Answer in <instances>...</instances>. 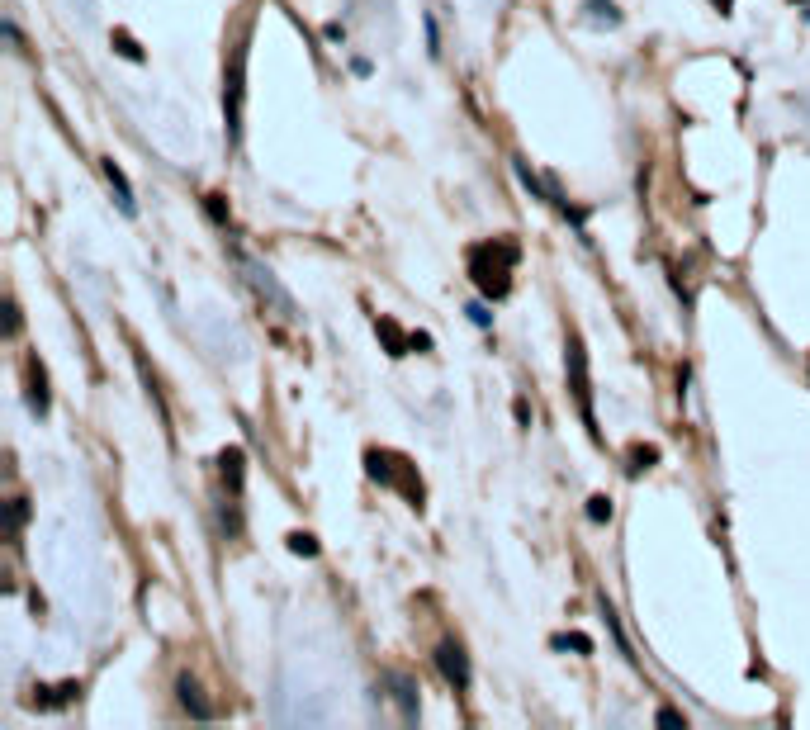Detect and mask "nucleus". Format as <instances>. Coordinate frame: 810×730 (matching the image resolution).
<instances>
[{
	"label": "nucleus",
	"mask_w": 810,
	"mask_h": 730,
	"mask_svg": "<svg viewBox=\"0 0 810 730\" xmlns=\"http://www.w3.org/2000/svg\"><path fill=\"white\" fill-rule=\"evenodd\" d=\"M517 261H522L517 238H488V242H474V247L465 252L469 280H474V290L484 294V299H507Z\"/></svg>",
	"instance_id": "nucleus-1"
},
{
	"label": "nucleus",
	"mask_w": 810,
	"mask_h": 730,
	"mask_svg": "<svg viewBox=\"0 0 810 730\" xmlns=\"http://www.w3.org/2000/svg\"><path fill=\"white\" fill-rule=\"evenodd\" d=\"M365 475L375 479V484H384V489H398L408 498V508L422 512V503H427V489H422V479H417V465L408 456H398V451L370 446V451H365Z\"/></svg>",
	"instance_id": "nucleus-2"
},
{
	"label": "nucleus",
	"mask_w": 810,
	"mask_h": 730,
	"mask_svg": "<svg viewBox=\"0 0 810 730\" xmlns=\"http://www.w3.org/2000/svg\"><path fill=\"white\" fill-rule=\"evenodd\" d=\"M242 100H247V38H237L228 53V76H223V114H228V143L242 138Z\"/></svg>",
	"instance_id": "nucleus-3"
},
{
	"label": "nucleus",
	"mask_w": 810,
	"mask_h": 730,
	"mask_svg": "<svg viewBox=\"0 0 810 730\" xmlns=\"http://www.w3.org/2000/svg\"><path fill=\"white\" fill-rule=\"evenodd\" d=\"M564 370H569V389H574L578 413H583V422H588V432H593V437H602V432H597V418H593V380H588V351H583V342H578V337H569V347H564Z\"/></svg>",
	"instance_id": "nucleus-4"
},
{
	"label": "nucleus",
	"mask_w": 810,
	"mask_h": 730,
	"mask_svg": "<svg viewBox=\"0 0 810 730\" xmlns=\"http://www.w3.org/2000/svg\"><path fill=\"white\" fill-rule=\"evenodd\" d=\"M237 266H242V275H247V285L261 294V304H275V309H280V318H299L294 299L285 294V285L275 280V271H270V266H261V261H256V256H247V252H237Z\"/></svg>",
	"instance_id": "nucleus-5"
},
{
	"label": "nucleus",
	"mask_w": 810,
	"mask_h": 730,
	"mask_svg": "<svg viewBox=\"0 0 810 730\" xmlns=\"http://www.w3.org/2000/svg\"><path fill=\"white\" fill-rule=\"evenodd\" d=\"M436 669H441V678H446L455 693H465L469 688V655L460 640H441L436 645Z\"/></svg>",
	"instance_id": "nucleus-6"
},
{
	"label": "nucleus",
	"mask_w": 810,
	"mask_h": 730,
	"mask_svg": "<svg viewBox=\"0 0 810 730\" xmlns=\"http://www.w3.org/2000/svg\"><path fill=\"white\" fill-rule=\"evenodd\" d=\"M81 697V683H57V688H34V707L38 712H57V707H67V702H76Z\"/></svg>",
	"instance_id": "nucleus-7"
},
{
	"label": "nucleus",
	"mask_w": 810,
	"mask_h": 730,
	"mask_svg": "<svg viewBox=\"0 0 810 730\" xmlns=\"http://www.w3.org/2000/svg\"><path fill=\"white\" fill-rule=\"evenodd\" d=\"M384 683H389L394 702L403 707V721H417V683H413V678H408V674H389Z\"/></svg>",
	"instance_id": "nucleus-8"
},
{
	"label": "nucleus",
	"mask_w": 810,
	"mask_h": 730,
	"mask_svg": "<svg viewBox=\"0 0 810 730\" xmlns=\"http://www.w3.org/2000/svg\"><path fill=\"white\" fill-rule=\"evenodd\" d=\"M105 181H109V190H114V204H119L128 219H133V214H138V200H133V185H128V176L114 162H105Z\"/></svg>",
	"instance_id": "nucleus-9"
},
{
	"label": "nucleus",
	"mask_w": 810,
	"mask_h": 730,
	"mask_svg": "<svg viewBox=\"0 0 810 730\" xmlns=\"http://www.w3.org/2000/svg\"><path fill=\"white\" fill-rule=\"evenodd\" d=\"M218 465H223V484L242 498V475H247V456H242V446H228V451L218 456Z\"/></svg>",
	"instance_id": "nucleus-10"
},
{
	"label": "nucleus",
	"mask_w": 810,
	"mask_h": 730,
	"mask_svg": "<svg viewBox=\"0 0 810 730\" xmlns=\"http://www.w3.org/2000/svg\"><path fill=\"white\" fill-rule=\"evenodd\" d=\"M24 375H29V408L43 418V413H48V375H43V365L38 361L24 365Z\"/></svg>",
	"instance_id": "nucleus-11"
},
{
	"label": "nucleus",
	"mask_w": 810,
	"mask_h": 730,
	"mask_svg": "<svg viewBox=\"0 0 810 730\" xmlns=\"http://www.w3.org/2000/svg\"><path fill=\"white\" fill-rule=\"evenodd\" d=\"M176 688H180V702H185V712H190V716H199V721H209V716H214V707H209V702L199 697V683H195V678H180Z\"/></svg>",
	"instance_id": "nucleus-12"
},
{
	"label": "nucleus",
	"mask_w": 810,
	"mask_h": 730,
	"mask_svg": "<svg viewBox=\"0 0 810 730\" xmlns=\"http://www.w3.org/2000/svg\"><path fill=\"white\" fill-rule=\"evenodd\" d=\"M375 328H379V337H384V347H389V356H408V337L398 332V323H394V318H379Z\"/></svg>",
	"instance_id": "nucleus-13"
},
{
	"label": "nucleus",
	"mask_w": 810,
	"mask_h": 730,
	"mask_svg": "<svg viewBox=\"0 0 810 730\" xmlns=\"http://www.w3.org/2000/svg\"><path fill=\"white\" fill-rule=\"evenodd\" d=\"M583 5H588V15H593L597 24H607V29H616V24H621V10H616L612 0H583Z\"/></svg>",
	"instance_id": "nucleus-14"
},
{
	"label": "nucleus",
	"mask_w": 810,
	"mask_h": 730,
	"mask_svg": "<svg viewBox=\"0 0 810 730\" xmlns=\"http://www.w3.org/2000/svg\"><path fill=\"white\" fill-rule=\"evenodd\" d=\"M114 53L128 57V62H143V48H138V38L128 34V29H114Z\"/></svg>",
	"instance_id": "nucleus-15"
},
{
	"label": "nucleus",
	"mask_w": 810,
	"mask_h": 730,
	"mask_svg": "<svg viewBox=\"0 0 810 730\" xmlns=\"http://www.w3.org/2000/svg\"><path fill=\"white\" fill-rule=\"evenodd\" d=\"M588 522H612V498L607 493H593L588 498Z\"/></svg>",
	"instance_id": "nucleus-16"
},
{
	"label": "nucleus",
	"mask_w": 810,
	"mask_h": 730,
	"mask_svg": "<svg viewBox=\"0 0 810 730\" xmlns=\"http://www.w3.org/2000/svg\"><path fill=\"white\" fill-rule=\"evenodd\" d=\"M555 650H578V655H593V640L588 636H555Z\"/></svg>",
	"instance_id": "nucleus-17"
},
{
	"label": "nucleus",
	"mask_w": 810,
	"mask_h": 730,
	"mask_svg": "<svg viewBox=\"0 0 810 730\" xmlns=\"http://www.w3.org/2000/svg\"><path fill=\"white\" fill-rule=\"evenodd\" d=\"M289 550H294V555H318V541H313L308 531H294V536H289Z\"/></svg>",
	"instance_id": "nucleus-18"
},
{
	"label": "nucleus",
	"mask_w": 810,
	"mask_h": 730,
	"mask_svg": "<svg viewBox=\"0 0 810 730\" xmlns=\"http://www.w3.org/2000/svg\"><path fill=\"white\" fill-rule=\"evenodd\" d=\"M204 209H209V214H214V223H223V228H228V219H233V214H228V204H223V195H204Z\"/></svg>",
	"instance_id": "nucleus-19"
},
{
	"label": "nucleus",
	"mask_w": 810,
	"mask_h": 730,
	"mask_svg": "<svg viewBox=\"0 0 810 730\" xmlns=\"http://www.w3.org/2000/svg\"><path fill=\"white\" fill-rule=\"evenodd\" d=\"M465 313H469V323H474V328H493V313H488L479 299H474V304H465Z\"/></svg>",
	"instance_id": "nucleus-20"
},
{
	"label": "nucleus",
	"mask_w": 810,
	"mask_h": 730,
	"mask_svg": "<svg viewBox=\"0 0 810 730\" xmlns=\"http://www.w3.org/2000/svg\"><path fill=\"white\" fill-rule=\"evenodd\" d=\"M24 517H29V503H24V498H15V503H10V536H19Z\"/></svg>",
	"instance_id": "nucleus-21"
},
{
	"label": "nucleus",
	"mask_w": 810,
	"mask_h": 730,
	"mask_svg": "<svg viewBox=\"0 0 810 730\" xmlns=\"http://www.w3.org/2000/svg\"><path fill=\"white\" fill-rule=\"evenodd\" d=\"M654 460H659V451H654V446H640V451H635V465H630V475H640V470H649Z\"/></svg>",
	"instance_id": "nucleus-22"
},
{
	"label": "nucleus",
	"mask_w": 810,
	"mask_h": 730,
	"mask_svg": "<svg viewBox=\"0 0 810 730\" xmlns=\"http://www.w3.org/2000/svg\"><path fill=\"white\" fill-rule=\"evenodd\" d=\"M408 351L427 356V351H432V337H427V332H408Z\"/></svg>",
	"instance_id": "nucleus-23"
},
{
	"label": "nucleus",
	"mask_w": 810,
	"mask_h": 730,
	"mask_svg": "<svg viewBox=\"0 0 810 730\" xmlns=\"http://www.w3.org/2000/svg\"><path fill=\"white\" fill-rule=\"evenodd\" d=\"M659 726H673V730H687V716H683V712H673V707H664V712H659Z\"/></svg>",
	"instance_id": "nucleus-24"
},
{
	"label": "nucleus",
	"mask_w": 810,
	"mask_h": 730,
	"mask_svg": "<svg viewBox=\"0 0 810 730\" xmlns=\"http://www.w3.org/2000/svg\"><path fill=\"white\" fill-rule=\"evenodd\" d=\"M427 48H432V57L441 53V38H436V19L427 15Z\"/></svg>",
	"instance_id": "nucleus-25"
},
{
	"label": "nucleus",
	"mask_w": 810,
	"mask_h": 730,
	"mask_svg": "<svg viewBox=\"0 0 810 730\" xmlns=\"http://www.w3.org/2000/svg\"><path fill=\"white\" fill-rule=\"evenodd\" d=\"M716 5H720V15H730V5H735V0H716Z\"/></svg>",
	"instance_id": "nucleus-26"
}]
</instances>
